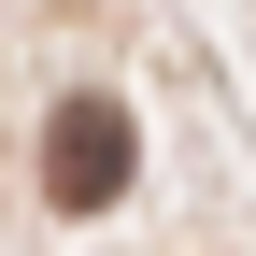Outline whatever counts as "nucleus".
I'll return each instance as SVG.
<instances>
[{
  "label": "nucleus",
  "mask_w": 256,
  "mask_h": 256,
  "mask_svg": "<svg viewBox=\"0 0 256 256\" xmlns=\"http://www.w3.org/2000/svg\"><path fill=\"white\" fill-rule=\"evenodd\" d=\"M128 185V100H57V128H43V200L57 214H100Z\"/></svg>",
  "instance_id": "obj_1"
}]
</instances>
